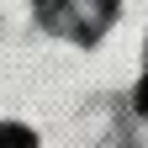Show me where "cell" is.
I'll return each mask as SVG.
<instances>
[{
    "instance_id": "obj_1",
    "label": "cell",
    "mask_w": 148,
    "mask_h": 148,
    "mask_svg": "<svg viewBox=\"0 0 148 148\" xmlns=\"http://www.w3.org/2000/svg\"><path fill=\"white\" fill-rule=\"evenodd\" d=\"M111 11H116V0H42V16L53 27H64L69 37H95L106 21H111Z\"/></svg>"
},
{
    "instance_id": "obj_2",
    "label": "cell",
    "mask_w": 148,
    "mask_h": 148,
    "mask_svg": "<svg viewBox=\"0 0 148 148\" xmlns=\"http://www.w3.org/2000/svg\"><path fill=\"white\" fill-rule=\"evenodd\" d=\"M0 148H37V132H27L21 122H11V127H0Z\"/></svg>"
},
{
    "instance_id": "obj_3",
    "label": "cell",
    "mask_w": 148,
    "mask_h": 148,
    "mask_svg": "<svg viewBox=\"0 0 148 148\" xmlns=\"http://www.w3.org/2000/svg\"><path fill=\"white\" fill-rule=\"evenodd\" d=\"M132 106H138L143 116H148V74H143V85H138V95H132Z\"/></svg>"
}]
</instances>
